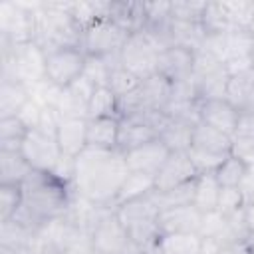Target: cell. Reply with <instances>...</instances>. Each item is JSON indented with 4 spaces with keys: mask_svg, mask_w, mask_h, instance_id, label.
I'll return each instance as SVG.
<instances>
[{
    "mask_svg": "<svg viewBox=\"0 0 254 254\" xmlns=\"http://www.w3.org/2000/svg\"><path fill=\"white\" fill-rule=\"evenodd\" d=\"M234 135H240V137H248V139H254V113H240V119H238V127H236Z\"/></svg>",
    "mask_w": 254,
    "mask_h": 254,
    "instance_id": "cell-45",
    "label": "cell"
},
{
    "mask_svg": "<svg viewBox=\"0 0 254 254\" xmlns=\"http://www.w3.org/2000/svg\"><path fill=\"white\" fill-rule=\"evenodd\" d=\"M198 177L194 165L190 163L187 151H173L159 173L155 175V190H169L179 185L190 183Z\"/></svg>",
    "mask_w": 254,
    "mask_h": 254,
    "instance_id": "cell-10",
    "label": "cell"
},
{
    "mask_svg": "<svg viewBox=\"0 0 254 254\" xmlns=\"http://www.w3.org/2000/svg\"><path fill=\"white\" fill-rule=\"evenodd\" d=\"M58 117H85L87 119V99L73 93L69 87H64L56 101Z\"/></svg>",
    "mask_w": 254,
    "mask_h": 254,
    "instance_id": "cell-36",
    "label": "cell"
},
{
    "mask_svg": "<svg viewBox=\"0 0 254 254\" xmlns=\"http://www.w3.org/2000/svg\"><path fill=\"white\" fill-rule=\"evenodd\" d=\"M91 244L95 254H135L139 248L131 242L129 232L119 222L115 208L109 210L91 230Z\"/></svg>",
    "mask_w": 254,
    "mask_h": 254,
    "instance_id": "cell-7",
    "label": "cell"
},
{
    "mask_svg": "<svg viewBox=\"0 0 254 254\" xmlns=\"http://www.w3.org/2000/svg\"><path fill=\"white\" fill-rule=\"evenodd\" d=\"M119 65V56H107V58H99V56H87L85 58V67H83V75L95 85V87H105L109 81V73L111 69Z\"/></svg>",
    "mask_w": 254,
    "mask_h": 254,
    "instance_id": "cell-30",
    "label": "cell"
},
{
    "mask_svg": "<svg viewBox=\"0 0 254 254\" xmlns=\"http://www.w3.org/2000/svg\"><path fill=\"white\" fill-rule=\"evenodd\" d=\"M155 250L161 254H198L200 236L198 234H161Z\"/></svg>",
    "mask_w": 254,
    "mask_h": 254,
    "instance_id": "cell-28",
    "label": "cell"
},
{
    "mask_svg": "<svg viewBox=\"0 0 254 254\" xmlns=\"http://www.w3.org/2000/svg\"><path fill=\"white\" fill-rule=\"evenodd\" d=\"M238 58H254V36L248 30L226 32V62Z\"/></svg>",
    "mask_w": 254,
    "mask_h": 254,
    "instance_id": "cell-33",
    "label": "cell"
},
{
    "mask_svg": "<svg viewBox=\"0 0 254 254\" xmlns=\"http://www.w3.org/2000/svg\"><path fill=\"white\" fill-rule=\"evenodd\" d=\"M28 127L20 121L18 115L12 117H2L0 119V149L6 151H20L22 141L28 135Z\"/></svg>",
    "mask_w": 254,
    "mask_h": 254,
    "instance_id": "cell-31",
    "label": "cell"
},
{
    "mask_svg": "<svg viewBox=\"0 0 254 254\" xmlns=\"http://www.w3.org/2000/svg\"><path fill=\"white\" fill-rule=\"evenodd\" d=\"M240 113L238 109L228 103L226 99H208V101H198V121L206 123L226 135H234L238 127Z\"/></svg>",
    "mask_w": 254,
    "mask_h": 254,
    "instance_id": "cell-13",
    "label": "cell"
},
{
    "mask_svg": "<svg viewBox=\"0 0 254 254\" xmlns=\"http://www.w3.org/2000/svg\"><path fill=\"white\" fill-rule=\"evenodd\" d=\"M26 248H40L38 232L20 224L18 220L10 218L0 222V250H26Z\"/></svg>",
    "mask_w": 254,
    "mask_h": 254,
    "instance_id": "cell-18",
    "label": "cell"
},
{
    "mask_svg": "<svg viewBox=\"0 0 254 254\" xmlns=\"http://www.w3.org/2000/svg\"><path fill=\"white\" fill-rule=\"evenodd\" d=\"M244 218H246V226H248V232L254 234V196L248 198L244 202Z\"/></svg>",
    "mask_w": 254,
    "mask_h": 254,
    "instance_id": "cell-47",
    "label": "cell"
},
{
    "mask_svg": "<svg viewBox=\"0 0 254 254\" xmlns=\"http://www.w3.org/2000/svg\"><path fill=\"white\" fill-rule=\"evenodd\" d=\"M67 87H69L73 93H77L79 97L87 99V101H89V97L93 95V91L97 89V87H95V85H93V83H91V81H89V79H87L83 73H81V75H79V77H77V79H75L71 85H67Z\"/></svg>",
    "mask_w": 254,
    "mask_h": 254,
    "instance_id": "cell-44",
    "label": "cell"
},
{
    "mask_svg": "<svg viewBox=\"0 0 254 254\" xmlns=\"http://www.w3.org/2000/svg\"><path fill=\"white\" fill-rule=\"evenodd\" d=\"M20 151L34 171L44 173H54L62 159V149L58 145L56 135L46 133L42 129H30L22 141Z\"/></svg>",
    "mask_w": 254,
    "mask_h": 254,
    "instance_id": "cell-8",
    "label": "cell"
},
{
    "mask_svg": "<svg viewBox=\"0 0 254 254\" xmlns=\"http://www.w3.org/2000/svg\"><path fill=\"white\" fill-rule=\"evenodd\" d=\"M32 99L30 87L22 81L0 79V119L18 115L20 109Z\"/></svg>",
    "mask_w": 254,
    "mask_h": 254,
    "instance_id": "cell-20",
    "label": "cell"
},
{
    "mask_svg": "<svg viewBox=\"0 0 254 254\" xmlns=\"http://www.w3.org/2000/svg\"><path fill=\"white\" fill-rule=\"evenodd\" d=\"M153 254H161V252H159V250H153Z\"/></svg>",
    "mask_w": 254,
    "mask_h": 254,
    "instance_id": "cell-52",
    "label": "cell"
},
{
    "mask_svg": "<svg viewBox=\"0 0 254 254\" xmlns=\"http://www.w3.org/2000/svg\"><path fill=\"white\" fill-rule=\"evenodd\" d=\"M194 181L185 183V185H179V187L169 189V190H153V198H155L159 210L192 204V200H194Z\"/></svg>",
    "mask_w": 254,
    "mask_h": 254,
    "instance_id": "cell-29",
    "label": "cell"
},
{
    "mask_svg": "<svg viewBox=\"0 0 254 254\" xmlns=\"http://www.w3.org/2000/svg\"><path fill=\"white\" fill-rule=\"evenodd\" d=\"M220 183L216 181L214 173H204L198 175L194 181V200L192 204L200 212H210L216 210L218 206V196H220Z\"/></svg>",
    "mask_w": 254,
    "mask_h": 254,
    "instance_id": "cell-25",
    "label": "cell"
},
{
    "mask_svg": "<svg viewBox=\"0 0 254 254\" xmlns=\"http://www.w3.org/2000/svg\"><path fill=\"white\" fill-rule=\"evenodd\" d=\"M119 117L87 119V147L93 149H117Z\"/></svg>",
    "mask_w": 254,
    "mask_h": 254,
    "instance_id": "cell-19",
    "label": "cell"
},
{
    "mask_svg": "<svg viewBox=\"0 0 254 254\" xmlns=\"http://www.w3.org/2000/svg\"><path fill=\"white\" fill-rule=\"evenodd\" d=\"M20 187L22 206L12 218L36 232L46 222L64 216L75 194L71 185L60 181L54 173L44 171H32Z\"/></svg>",
    "mask_w": 254,
    "mask_h": 254,
    "instance_id": "cell-2",
    "label": "cell"
},
{
    "mask_svg": "<svg viewBox=\"0 0 254 254\" xmlns=\"http://www.w3.org/2000/svg\"><path fill=\"white\" fill-rule=\"evenodd\" d=\"M169 93L171 83L159 73L141 79V83L131 93L119 99V115L125 117L143 111H163V107L169 101Z\"/></svg>",
    "mask_w": 254,
    "mask_h": 254,
    "instance_id": "cell-5",
    "label": "cell"
},
{
    "mask_svg": "<svg viewBox=\"0 0 254 254\" xmlns=\"http://www.w3.org/2000/svg\"><path fill=\"white\" fill-rule=\"evenodd\" d=\"M248 32L254 36V18H252V22H250V26H248Z\"/></svg>",
    "mask_w": 254,
    "mask_h": 254,
    "instance_id": "cell-50",
    "label": "cell"
},
{
    "mask_svg": "<svg viewBox=\"0 0 254 254\" xmlns=\"http://www.w3.org/2000/svg\"><path fill=\"white\" fill-rule=\"evenodd\" d=\"M246 242H248V250H250V254H254V234H248Z\"/></svg>",
    "mask_w": 254,
    "mask_h": 254,
    "instance_id": "cell-49",
    "label": "cell"
},
{
    "mask_svg": "<svg viewBox=\"0 0 254 254\" xmlns=\"http://www.w3.org/2000/svg\"><path fill=\"white\" fill-rule=\"evenodd\" d=\"M220 254H250L246 240H228L222 244Z\"/></svg>",
    "mask_w": 254,
    "mask_h": 254,
    "instance_id": "cell-46",
    "label": "cell"
},
{
    "mask_svg": "<svg viewBox=\"0 0 254 254\" xmlns=\"http://www.w3.org/2000/svg\"><path fill=\"white\" fill-rule=\"evenodd\" d=\"M0 79L22 81L28 87L46 79V52L34 42L14 46L0 38Z\"/></svg>",
    "mask_w": 254,
    "mask_h": 254,
    "instance_id": "cell-3",
    "label": "cell"
},
{
    "mask_svg": "<svg viewBox=\"0 0 254 254\" xmlns=\"http://www.w3.org/2000/svg\"><path fill=\"white\" fill-rule=\"evenodd\" d=\"M127 38L129 32L125 28L115 24L111 18H103L93 26H89L87 30H83L81 50L85 52V56H99V58L119 56Z\"/></svg>",
    "mask_w": 254,
    "mask_h": 254,
    "instance_id": "cell-6",
    "label": "cell"
},
{
    "mask_svg": "<svg viewBox=\"0 0 254 254\" xmlns=\"http://www.w3.org/2000/svg\"><path fill=\"white\" fill-rule=\"evenodd\" d=\"M127 175L129 167L119 149L85 147L75 157L71 189L77 196L93 204L115 206L117 192Z\"/></svg>",
    "mask_w": 254,
    "mask_h": 254,
    "instance_id": "cell-1",
    "label": "cell"
},
{
    "mask_svg": "<svg viewBox=\"0 0 254 254\" xmlns=\"http://www.w3.org/2000/svg\"><path fill=\"white\" fill-rule=\"evenodd\" d=\"M240 113H254V85H250V89L240 105Z\"/></svg>",
    "mask_w": 254,
    "mask_h": 254,
    "instance_id": "cell-48",
    "label": "cell"
},
{
    "mask_svg": "<svg viewBox=\"0 0 254 254\" xmlns=\"http://www.w3.org/2000/svg\"><path fill=\"white\" fill-rule=\"evenodd\" d=\"M85 52L81 48H62L46 56V79L58 87L71 85L85 67Z\"/></svg>",
    "mask_w": 254,
    "mask_h": 254,
    "instance_id": "cell-9",
    "label": "cell"
},
{
    "mask_svg": "<svg viewBox=\"0 0 254 254\" xmlns=\"http://www.w3.org/2000/svg\"><path fill=\"white\" fill-rule=\"evenodd\" d=\"M189 149H198V151H204L210 155L228 157L230 149H232V137L198 121L192 129V141H190Z\"/></svg>",
    "mask_w": 254,
    "mask_h": 254,
    "instance_id": "cell-16",
    "label": "cell"
},
{
    "mask_svg": "<svg viewBox=\"0 0 254 254\" xmlns=\"http://www.w3.org/2000/svg\"><path fill=\"white\" fill-rule=\"evenodd\" d=\"M246 171H248V165L242 159L228 155L222 161V165L214 171V177L220 183V187H240V183L246 177Z\"/></svg>",
    "mask_w": 254,
    "mask_h": 254,
    "instance_id": "cell-34",
    "label": "cell"
},
{
    "mask_svg": "<svg viewBox=\"0 0 254 254\" xmlns=\"http://www.w3.org/2000/svg\"><path fill=\"white\" fill-rule=\"evenodd\" d=\"M42 115H44V105H40L36 99H30L18 113L20 121L28 127V129H38L40 121H42Z\"/></svg>",
    "mask_w": 254,
    "mask_h": 254,
    "instance_id": "cell-42",
    "label": "cell"
},
{
    "mask_svg": "<svg viewBox=\"0 0 254 254\" xmlns=\"http://www.w3.org/2000/svg\"><path fill=\"white\" fill-rule=\"evenodd\" d=\"M34 169L24 159L22 151L0 149V185H22Z\"/></svg>",
    "mask_w": 254,
    "mask_h": 254,
    "instance_id": "cell-21",
    "label": "cell"
},
{
    "mask_svg": "<svg viewBox=\"0 0 254 254\" xmlns=\"http://www.w3.org/2000/svg\"><path fill=\"white\" fill-rule=\"evenodd\" d=\"M153 190H155V177L153 175L129 171V175L125 177V181H123V185L117 192L115 206L123 204V202H129V200H135V198H141V196H147Z\"/></svg>",
    "mask_w": 254,
    "mask_h": 254,
    "instance_id": "cell-26",
    "label": "cell"
},
{
    "mask_svg": "<svg viewBox=\"0 0 254 254\" xmlns=\"http://www.w3.org/2000/svg\"><path fill=\"white\" fill-rule=\"evenodd\" d=\"M228 71L226 67H218L210 73H204L200 77H194L196 83V95L198 101H208V99H226V87H228Z\"/></svg>",
    "mask_w": 254,
    "mask_h": 254,
    "instance_id": "cell-23",
    "label": "cell"
},
{
    "mask_svg": "<svg viewBox=\"0 0 254 254\" xmlns=\"http://www.w3.org/2000/svg\"><path fill=\"white\" fill-rule=\"evenodd\" d=\"M159 206L153 198V192L147 194V196H141V198H135V200H129V202H123V204H117L115 208V214L119 218V222L129 228V226H135V224H141V222H149V220H157L159 218Z\"/></svg>",
    "mask_w": 254,
    "mask_h": 254,
    "instance_id": "cell-17",
    "label": "cell"
},
{
    "mask_svg": "<svg viewBox=\"0 0 254 254\" xmlns=\"http://www.w3.org/2000/svg\"><path fill=\"white\" fill-rule=\"evenodd\" d=\"M123 155H125L129 171L147 173V175L155 177L159 173V169L163 167V163L167 161V157L171 155V151L167 149V145L161 139H153V141H149L137 149H131Z\"/></svg>",
    "mask_w": 254,
    "mask_h": 254,
    "instance_id": "cell-12",
    "label": "cell"
},
{
    "mask_svg": "<svg viewBox=\"0 0 254 254\" xmlns=\"http://www.w3.org/2000/svg\"><path fill=\"white\" fill-rule=\"evenodd\" d=\"M56 139L62 155L75 159L87 147V119L85 117H60Z\"/></svg>",
    "mask_w": 254,
    "mask_h": 254,
    "instance_id": "cell-15",
    "label": "cell"
},
{
    "mask_svg": "<svg viewBox=\"0 0 254 254\" xmlns=\"http://www.w3.org/2000/svg\"><path fill=\"white\" fill-rule=\"evenodd\" d=\"M135 254H153V252H143V250H139V252H135Z\"/></svg>",
    "mask_w": 254,
    "mask_h": 254,
    "instance_id": "cell-51",
    "label": "cell"
},
{
    "mask_svg": "<svg viewBox=\"0 0 254 254\" xmlns=\"http://www.w3.org/2000/svg\"><path fill=\"white\" fill-rule=\"evenodd\" d=\"M60 254H95L93 252V244H91V236L89 234H81L75 242H71Z\"/></svg>",
    "mask_w": 254,
    "mask_h": 254,
    "instance_id": "cell-43",
    "label": "cell"
},
{
    "mask_svg": "<svg viewBox=\"0 0 254 254\" xmlns=\"http://www.w3.org/2000/svg\"><path fill=\"white\" fill-rule=\"evenodd\" d=\"M198 236L226 242L228 240V218L218 210L202 212L200 226H198Z\"/></svg>",
    "mask_w": 254,
    "mask_h": 254,
    "instance_id": "cell-35",
    "label": "cell"
},
{
    "mask_svg": "<svg viewBox=\"0 0 254 254\" xmlns=\"http://www.w3.org/2000/svg\"><path fill=\"white\" fill-rule=\"evenodd\" d=\"M202 212L194 204L175 206L159 212V228L161 234H198Z\"/></svg>",
    "mask_w": 254,
    "mask_h": 254,
    "instance_id": "cell-14",
    "label": "cell"
},
{
    "mask_svg": "<svg viewBox=\"0 0 254 254\" xmlns=\"http://www.w3.org/2000/svg\"><path fill=\"white\" fill-rule=\"evenodd\" d=\"M97 117H119V97L105 85L97 87L93 95L87 101V119H97Z\"/></svg>",
    "mask_w": 254,
    "mask_h": 254,
    "instance_id": "cell-27",
    "label": "cell"
},
{
    "mask_svg": "<svg viewBox=\"0 0 254 254\" xmlns=\"http://www.w3.org/2000/svg\"><path fill=\"white\" fill-rule=\"evenodd\" d=\"M244 202H246V198H244V194H242V190L238 187H222L216 210L222 212L224 216H230V214L242 210Z\"/></svg>",
    "mask_w": 254,
    "mask_h": 254,
    "instance_id": "cell-41",
    "label": "cell"
},
{
    "mask_svg": "<svg viewBox=\"0 0 254 254\" xmlns=\"http://www.w3.org/2000/svg\"><path fill=\"white\" fill-rule=\"evenodd\" d=\"M220 6L232 30H248L254 18L252 0H226V2H220Z\"/></svg>",
    "mask_w": 254,
    "mask_h": 254,
    "instance_id": "cell-32",
    "label": "cell"
},
{
    "mask_svg": "<svg viewBox=\"0 0 254 254\" xmlns=\"http://www.w3.org/2000/svg\"><path fill=\"white\" fill-rule=\"evenodd\" d=\"M196 123L181 121V119H169L163 131L159 133V139L167 145V149L173 151H189L192 141V129Z\"/></svg>",
    "mask_w": 254,
    "mask_h": 254,
    "instance_id": "cell-24",
    "label": "cell"
},
{
    "mask_svg": "<svg viewBox=\"0 0 254 254\" xmlns=\"http://www.w3.org/2000/svg\"><path fill=\"white\" fill-rule=\"evenodd\" d=\"M109 10H111V2L107 0H89V2H71V10L69 16L73 20V24L81 30H87L89 26H93L95 22L109 18Z\"/></svg>",
    "mask_w": 254,
    "mask_h": 254,
    "instance_id": "cell-22",
    "label": "cell"
},
{
    "mask_svg": "<svg viewBox=\"0 0 254 254\" xmlns=\"http://www.w3.org/2000/svg\"><path fill=\"white\" fill-rule=\"evenodd\" d=\"M192 64H194L192 50L181 46H169L161 50L157 58V73L165 77L169 83H175L192 77Z\"/></svg>",
    "mask_w": 254,
    "mask_h": 254,
    "instance_id": "cell-11",
    "label": "cell"
},
{
    "mask_svg": "<svg viewBox=\"0 0 254 254\" xmlns=\"http://www.w3.org/2000/svg\"><path fill=\"white\" fill-rule=\"evenodd\" d=\"M22 206V187L0 185V222L10 220Z\"/></svg>",
    "mask_w": 254,
    "mask_h": 254,
    "instance_id": "cell-39",
    "label": "cell"
},
{
    "mask_svg": "<svg viewBox=\"0 0 254 254\" xmlns=\"http://www.w3.org/2000/svg\"><path fill=\"white\" fill-rule=\"evenodd\" d=\"M206 2L198 0H171V18L181 22H200Z\"/></svg>",
    "mask_w": 254,
    "mask_h": 254,
    "instance_id": "cell-40",
    "label": "cell"
},
{
    "mask_svg": "<svg viewBox=\"0 0 254 254\" xmlns=\"http://www.w3.org/2000/svg\"><path fill=\"white\" fill-rule=\"evenodd\" d=\"M200 26H202L204 34H226L232 30L222 12L220 2H206V8L200 18Z\"/></svg>",
    "mask_w": 254,
    "mask_h": 254,
    "instance_id": "cell-37",
    "label": "cell"
},
{
    "mask_svg": "<svg viewBox=\"0 0 254 254\" xmlns=\"http://www.w3.org/2000/svg\"><path fill=\"white\" fill-rule=\"evenodd\" d=\"M139 83H141V79H139L137 75H133L131 71H127V69L119 64V65H115V67L111 69L107 87L121 99V97H125L127 93H131Z\"/></svg>",
    "mask_w": 254,
    "mask_h": 254,
    "instance_id": "cell-38",
    "label": "cell"
},
{
    "mask_svg": "<svg viewBox=\"0 0 254 254\" xmlns=\"http://www.w3.org/2000/svg\"><path fill=\"white\" fill-rule=\"evenodd\" d=\"M161 50H165L161 42L151 32L141 30L129 34L119 52V64L139 79H147L157 73V58Z\"/></svg>",
    "mask_w": 254,
    "mask_h": 254,
    "instance_id": "cell-4",
    "label": "cell"
}]
</instances>
